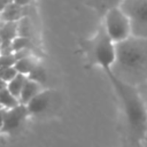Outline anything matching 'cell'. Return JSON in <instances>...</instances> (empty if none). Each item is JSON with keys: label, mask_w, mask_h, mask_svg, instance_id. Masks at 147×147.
Returning a JSON list of instances; mask_svg holds the SVG:
<instances>
[{"label": "cell", "mask_w": 147, "mask_h": 147, "mask_svg": "<svg viewBox=\"0 0 147 147\" xmlns=\"http://www.w3.org/2000/svg\"><path fill=\"white\" fill-rule=\"evenodd\" d=\"M5 113H6V109H3V108H1V107H0V130H1V129H2V126H3Z\"/></svg>", "instance_id": "19"}, {"label": "cell", "mask_w": 147, "mask_h": 147, "mask_svg": "<svg viewBox=\"0 0 147 147\" xmlns=\"http://www.w3.org/2000/svg\"><path fill=\"white\" fill-rule=\"evenodd\" d=\"M42 90H45V88H44L40 84L28 79L26 83H25V85H24V87H23V90H22V92H21V95H20V98H18L20 103L23 105V106H26V105H28L37 94H39Z\"/></svg>", "instance_id": "8"}, {"label": "cell", "mask_w": 147, "mask_h": 147, "mask_svg": "<svg viewBox=\"0 0 147 147\" xmlns=\"http://www.w3.org/2000/svg\"><path fill=\"white\" fill-rule=\"evenodd\" d=\"M119 7L130 20L132 36L147 38V0H125Z\"/></svg>", "instance_id": "5"}, {"label": "cell", "mask_w": 147, "mask_h": 147, "mask_svg": "<svg viewBox=\"0 0 147 147\" xmlns=\"http://www.w3.org/2000/svg\"><path fill=\"white\" fill-rule=\"evenodd\" d=\"M52 101V91L42 90L39 94H37L28 105L26 109L30 116H37L44 114L51 106Z\"/></svg>", "instance_id": "7"}, {"label": "cell", "mask_w": 147, "mask_h": 147, "mask_svg": "<svg viewBox=\"0 0 147 147\" xmlns=\"http://www.w3.org/2000/svg\"><path fill=\"white\" fill-rule=\"evenodd\" d=\"M30 33H31V24H30V21L28 20V17H22L17 22V34L20 37L30 38Z\"/></svg>", "instance_id": "15"}, {"label": "cell", "mask_w": 147, "mask_h": 147, "mask_svg": "<svg viewBox=\"0 0 147 147\" xmlns=\"http://www.w3.org/2000/svg\"><path fill=\"white\" fill-rule=\"evenodd\" d=\"M18 105H21L18 99L15 98L7 88L0 92V107L1 108L8 110V109H13L17 107Z\"/></svg>", "instance_id": "11"}, {"label": "cell", "mask_w": 147, "mask_h": 147, "mask_svg": "<svg viewBox=\"0 0 147 147\" xmlns=\"http://www.w3.org/2000/svg\"><path fill=\"white\" fill-rule=\"evenodd\" d=\"M28 116H30L29 111L26 109V106H23V105H18L13 109L6 110L3 126L0 130V133L14 134L18 132L22 129Z\"/></svg>", "instance_id": "6"}, {"label": "cell", "mask_w": 147, "mask_h": 147, "mask_svg": "<svg viewBox=\"0 0 147 147\" xmlns=\"http://www.w3.org/2000/svg\"><path fill=\"white\" fill-rule=\"evenodd\" d=\"M126 147H141V142H132V141L127 140Z\"/></svg>", "instance_id": "20"}, {"label": "cell", "mask_w": 147, "mask_h": 147, "mask_svg": "<svg viewBox=\"0 0 147 147\" xmlns=\"http://www.w3.org/2000/svg\"><path fill=\"white\" fill-rule=\"evenodd\" d=\"M141 147H147V132H146L145 137L141 140Z\"/></svg>", "instance_id": "22"}, {"label": "cell", "mask_w": 147, "mask_h": 147, "mask_svg": "<svg viewBox=\"0 0 147 147\" xmlns=\"http://www.w3.org/2000/svg\"><path fill=\"white\" fill-rule=\"evenodd\" d=\"M118 3H119V1H92V2H87V5L95 8V10L102 17H105V15L107 14V11L110 8L117 6Z\"/></svg>", "instance_id": "12"}, {"label": "cell", "mask_w": 147, "mask_h": 147, "mask_svg": "<svg viewBox=\"0 0 147 147\" xmlns=\"http://www.w3.org/2000/svg\"><path fill=\"white\" fill-rule=\"evenodd\" d=\"M136 88H137V91H138V93H139V95H140V98H141L145 107L147 108V82L144 83L142 85L136 87Z\"/></svg>", "instance_id": "18"}, {"label": "cell", "mask_w": 147, "mask_h": 147, "mask_svg": "<svg viewBox=\"0 0 147 147\" xmlns=\"http://www.w3.org/2000/svg\"><path fill=\"white\" fill-rule=\"evenodd\" d=\"M28 79H30V80H32V82H36V83H38V84H40L41 86L46 83V80H47V74H46V70H45V68L39 63L32 71H31V74L28 76Z\"/></svg>", "instance_id": "13"}, {"label": "cell", "mask_w": 147, "mask_h": 147, "mask_svg": "<svg viewBox=\"0 0 147 147\" xmlns=\"http://www.w3.org/2000/svg\"><path fill=\"white\" fill-rule=\"evenodd\" d=\"M101 23L103 24L107 34L115 45L126 40L132 36L130 20L121 9L119 3L107 11Z\"/></svg>", "instance_id": "4"}, {"label": "cell", "mask_w": 147, "mask_h": 147, "mask_svg": "<svg viewBox=\"0 0 147 147\" xmlns=\"http://www.w3.org/2000/svg\"><path fill=\"white\" fill-rule=\"evenodd\" d=\"M6 88H7V83L3 82L2 79H0V92L3 91V90H6Z\"/></svg>", "instance_id": "21"}, {"label": "cell", "mask_w": 147, "mask_h": 147, "mask_svg": "<svg viewBox=\"0 0 147 147\" xmlns=\"http://www.w3.org/2000/svg\"><path fill=\"white\" fill-rule=\"evenodd\" d=\"M18 75V72L16 71V69L13 67H7V68H2L0 69V79H2L3 82H6L7 84L13 80L16 76Z\"/></svg>", "instance_id": "16"}, {"label": "cell", "mask_w": 147, "mask_h": 147, "mask_svg": "<svg viewBox=\"0 0 147 147\" xmlns=\"http://www.w3.org/2000/svg\"><path fill=\"white\" fill-rule=\"evenodd\" d=\"M25 48H31L32 49V42L30 38H25V37H20L17 36L10 44V52L15 53Z\"/></svg>", "instance_id": "14"}, {"label": "cell", "mask_w": 147, "mask_h": 147, "mask_svg": "<svg viewBox=\"0 0 147 147\" xmlns=\"http://www.w3.org/2000/svg\"><path fill=\"white\" fill-rule=\"evenodd\" d=\"M105 74L119 99L126 124V139L132 142H141L147 132V108L137 88L117 79L110 70H106Z\"/></svg>", "instance_id": "2"}, {"label": "cell", "mask_w": 147, "mask_h": 147, "mask_svg": "<svg viewBox=\"0 0 147 147\" xmlns=\"http://www.w3.org/2000/svg\"><path fill=\"white\" fill-rule=\"evenodd\" d=\"M26 80H28V77H26V76L18 74L13 80H10V82L7 84V90H8L15 98L18 99L20 95H21V92H22V90H23V87H24V85H25V83H26Z\"/></svg>", "instance_id": "10"}, {"label": "cell", "mask_w": 147, "mask_h": 147, "mask_svg": "<svg viewBox=\"0 0 147 147\" xmlns=\"http://www.w3.org/2000/svg\"><path fill=\"white\" fill-rule=\"evenodd\" d=\"M82 53L90 65H98L103 71L110 70L116 57V45L107 34L101 23L94 36L79 40Z\"/></svg>", "instance_id": "3"}, {"label": "cell", "mask_w": 147, "mask_h": 147, "mask_svg": "<svg viewBox=\"0 0 147 147\" xmlns=\"http://www.w3.org/2000/svg\"><path fill=\"white\" fill-rule=\"evenodd\" d=\"M110 72L121 82L138 87L147 82V38L131 36L116 44V57Z\"/></svg>", "instance_id": "1"}, {"label": "cell", "mask_w": 147, "mask_h": 147, "mask_svg": "<svg viewBox=\"0 0 147 147\" xmlns=\"http://www.w3.org/2000/svg\"><path fill=\"white\" fill-rule=\"evenodd\" d=\"M16 60L14 57L13 53H2L0 54V69L7 68V67H13L15 64Z\"/></svg>", "instance_id": "17"}, {"label": "cell", "mask_w": 147, "mask_h": 147, "mask_svg": "<svg viewBox=\"0 0 147 147\" xmlns=\"http://www.w3.org/2000/svg\"><path fill=\"white\" fill-rule=\"evenodd\" d=\"M39 64V61L38 59L36 57V55H30L28 57H24V59H21L18 61L15 62L14 64V68L16 69V71L21 75H24V76H29L31 74V71Z\"/></svg>", "instance_id": "9"}]
</instances>
